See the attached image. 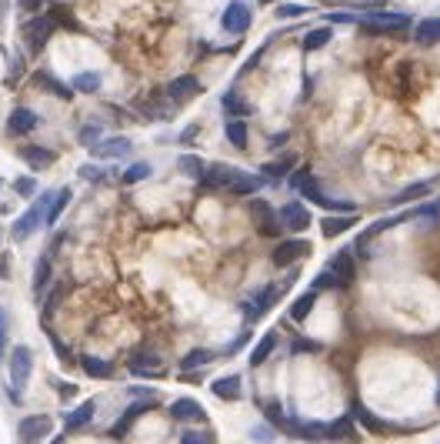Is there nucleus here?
Here are the masks:
<instances>
[{
	"mask_svg": "<svg viewBox=\"0 0 440 444\" xmlns=\"http://www.w3.org/2000/svg\"><path fill=\"white\" fill-rule=\"evenodd\" d=\"M10 394H14V401H17V391L27 385V378H30V371H34V354L27 344H17V348H10Z\"/></svg>",
	"mask_w": 440,
	"mask_h": 444,
	"instance_id": "obj_1",
	"label": "nucleus"
},
{
	"mask_svg": "<svg viewBox=\"0 0 440 444\" xmlns=\"http://www.w3.org/2000/svg\"><path fill=\"white\" fill-rule=\"evenodd\" d=\"M57 30V24L50 17H34L23 24V30H20V37L27 40V47H30V54H40L44 47H47V40H50V34Z\"/></svg>",
	"mask_w": 440,
	"mask_h": 444,
	"instance_id": "obj_2",
	"label": "nucleus"
},
{
	"mask_svg": "<svg viewBox=\"0 0 440 444\" xmlns=\"http://www.w3.org/2000/svg\"><path fill=\"white\" fill-rule=\"evenodd\" d=\"M50 197H54V194H44L40 201H34V207H30V211L20 214L17 221H14V231H10V234H14V241H27L30 234L37 231V224L44 221V214H47V204H50Z\"/></svg>",
	"mask_w": 440,
	"mask_h": 444,
	"instance_id": "obj_3",
	"label": "nucleus"
},
{
	"mask_svg": "<svg viewBox=\"0 0 440 444\" xmlns=\"http://www.w3.org/2000/svg\"><path fill=\"white\" fill-rule=\"evenodd\" d=\"M370 34H397V30H407L410 27V17L407 14H367L361 17Z\"/></svg>",
	"mask_w": 440,
	"mask_h": 444,
	"instance_id": "obj_4",
	"label": "nucleus"
},
{
	"mask_svg": "<svg viewBox=\"0 0 440 444\" xmlns=\"http://www.w3.org/2000/svg\"><path fill=\"white\" fill-rule=\"evenodd\" d=\"M250 20H254V14H250L247 3L244 0H230L227 7H224L220 24H224L227 34H244V30H250Z\"/></svg>",
	"mask_w": 440,
	"mask_h": 444,
	"instance_id": "obj_5",
	"label": "nucleus"
},
{
	"mask_svg": "<svg viewBox=\"0 0 440 444\" xmlns=\"http://www.w3.org/2000/svg\"><path fill=\"white\" fill-rule=\"evenodd\" d=\"M50 427H54V421H50V414H30V418H23L17 427L20 441L23 444H37L44 441L47 434H50Z\"/></svg>",
	"mask_w": 440,
	"mask_h": 444,
	"instance_id": "obj_6",
	"label": "nucleus"
},
{
	"mask_svg": "<svg viewBox=\"0 0 440 444\" xmlns=\"http://www.w3.org/2000/svg\"><path fill=\"white\" fill-rule=\"evenodd\" d=\"M131 137H104V140H94L90 144V154L104 157V160H114V157H127L131 154Z\"/></svg>",
	"mask_w": 440,
	"mask_h": 444,
	"instance_id": "obj_7",
	"label": "nucleus"
},
{
	"mask_svg": "<svg viewBox=\"0 0 440 444\" xmlns=\"http://www.w3.org/2000/svg\"><path fill=\"white\" fill-rule=\"evenodd\" d=\"M307 254H310V244L300 241V237H290V241H284V244H277V248H274V264H277V268H287L290 261L307 257Z\"/></svg>",
	"mask_w": 440,
	"mask_h": 444,
	"instance_id": "obj_8",
	"label": "nucleus"
},
{
	"mask_svg": "<svg viewBox=\"0 0 440 444\" xmlns=\"http://www.w3.org/2000/svg\"><path fill=\"white\" fill-rule=\"evenodd\" d=\"M284 431H290L300 441H327V425H321V421H297V418H290L284 425Z\"/></svg>",
	"mask_w": 440,
	"mask_h": 444,
	"instance_id": "obj_9",
	"label": "nucleus"
},
{
	"mask_svg": "<svg viewBox=\"0 0 440 444\" xmlns=\"http://www.w3.org/2000/svg\"><path fill=\"white\" fill-rule=\"evenodd\" d=\"M237 177V167H227V164H211L204 177H200V184L204 187H213V191H227L230 181Z\"/></svg>",
	"mask_w": 440,
	"mask_h": 444,
	"instance_id": "obj_10",
	"label": "nucleus"
},
{
	"mask_svg": "<svg viewBox=\"0 0 440 444\" xmlns=\"http://www.w3.org/2000/svg\"><path fill=\"white\" fill-rule=\"evenodd\" d=\"M280 224L290 228V231H304V228H310V214H307L300 201H290V204L280 207Z\"/></svg>",
	"mask_w": 440,
	"mask_h": 444,
	"instance_id": "obj_11",
	"label": "nucleus"
},
{
	"mask_svg": "<svg viewBox=\"0 0 440 444\" xmlns=\"http://www.w3.org/2000/svg\"><path fill=\"white\" fill-rule=\"evenodd\" d=\"M127 364H131L134 374L147 378V374H157V371H160V354H157V351H134Z\"/></svg>",
	"mask_w": 440,
	"mask_h": 444,
	"instance_id": "obj_12",
	"label": "nucleus"
},
{
	"mask_svg": "<svg viewBox=\"0 0 440 444\" xmlns=\"http://www.w3.org/2000/svg\"><path fill=\"white\" fill-rule=\"evenodd\" d=\"M167 94H171L173 104H180V100H191V97L200 94V80L193 77V74H184V77H177L167 87Z\"/></svg>",
	"mask_w": 440,
	"mask_h": 444,
	"instance_id": "obj_13",
	"label": "nucleus"
},
{
	"mask_svg": "<svg viewBox=\"0 0 440 444\" xmlns=\"http://www.w3.org/2000/svg\"><path fill=\"white\" fill-rule=\"evenodd\" d=\"M280 297V288L277 284H267V288L257 294V301L250 304V311H247V321H257V317H264L270 308H274V301Z\"/></svg>",
	"mask_w": 440,
	"mask_h": 444,
	"instance_id": "obj_14",
	"label": "nucleus"
},
{
	"mask_svg": "<svg viewBox=\"0 0 440 444\" xmlns=\"http://www.w3.org/2000/svg\"><path fill=\"white\" fill-rule=\"evenodd\" d=\"M151 407H153V398H144V401H137V405H131L127 411H124V418H120V421H117V425L111 427V434H114V438H120V434H124L127 427L134 425V421L140 418V414H147Z\"/></svg>",
	"mask_w": 440,
	"mask_h": 444,
	"instance_id": "obj_15",
	"label": "nucleus"
},
{
	"mask_svg": "<svg viewBox=\"0 0 440 444\" xmlns=\"http://www.w3.org/2000/svg\"><path fill=\"white\" fill-rule=\"evenodd\" d=\"M37 127V114L34 111H27V107H17L14 114H10V120H7V131L14 137H20V134H30Z\"/></svg>",
	"mask_w": 440,
	"mask_h": 444,
	"instance_id": "obj_16",
	"label": "nucleus"
},
{
	"mask_svg": "<svg viewBox=\"0 0 440 444\" xmlns=\"http://www.w3.org/2000/svg\"><path fill=\"white\" fill-rule=\"evenodd\" d=\"M211 394H217L220 401H237L240 398V374H224L211 385Z\"/></svg>",
	"mask_w": 440,
	"mask_h": 444,
	"instance_id": "obj_17",
	"label": "nucleus"
},
{
	"mask_svg": "<svg viewBox=\"0 0 440 444\" xmlns=\"http://www.w3.org/2000/svg\"><path fill=\"white\" fill-rule=\"evenodd\" d=\"M171 418L173 421H200L204 418V407L197 405L193 398H177L171 405Z\"/></svg>",
	"mask_w": 440,
	"mask_h": 444,
	"instance_id": "obj_18",
	"label": "nucleus"
},
{
	"mask_svg": "<svg viewBox=\"0 0 440 444\" xmlns=\"http://www.w3.org/2000/svg\"><path fill=\"white\" fill-rule=\"evenodd\" d=\"M20 157H23L30 167H37V171L54 164V151H50V147H40V144H23V147H20Z\"/></svg>",
	"mask_w": 440,
	"mask_h": 444,
	"instance_id": "obj_19",
	"label": "nucleus"
},
{
	"mask_svg": "<svg viewBox=\"0 0 440 444\" xmlns=\"http://www.w3.org/2000/svg\"><path fill=\"white\" fill-rule=\"evenodd\" d=\"M327 441H357V427L350 418H337L327 425Z\"/></svg>",
	"mask_w": 440,
	"mask_h": 444,
	"instance_id": "obj_20",
	"label": "nucleus"
},
{
	"mask_svg": "<svg viewBox=\"0 0 440 444\" xmlns=\"http://www.w3.org/2000/svg\"><path fill=\"white\" fill-rule=\"evenodd\" d=\"M274 348H277V331H264V337L257 341V348L250 351V364L260 367L264 361H267L270 354H274Z\"/></svg>",
	"mask_w": 440,
	"mask_h": 444,
	"instance_id": "obj_21",
	"label": "nucleus"
},
{
	"mask_svg": "<svg viewBox=\"0 0 440 444\" xmlns=\"http://www.w3.org/2000/svg\"><path fill=\"white\" fill-rule=\"evenodd\" d=\"M414 40L421 44V47H430V44H437L440 40V17H427L417 24V30H414Z\"/></svg>",
	"mask_w": 440,
	"mask_h": 444,
	"instance_id": "obj_22",
	"label": "nucleus"
},
{
	"mask_svg": "<svg viewBox=\"0 0 440 444\" xmlns=\"http://www.w3.org/2000/svg\"><path fill=\"white\" fill-rule=\"evenodd\" d=\"M67 204H70V191H67V187H60V191L50 197V204H47L44 224H47V228H54V224L60 221V214H64V207H67Z\"/></svg>",
	"mask_w": 440,
	"mask_h": 444,
	"instance_id": "obj_23",
	"label": "nucleus"
},
{
	"mask_svg": "<svg viewBox=\"0 0 440 444\" xmlns=\"http://www.w3.org/2000/svg\"><path fill=\"white\" fill-rule=\"evenodd\" d=\"M260 184H264V181H260L257 174H247V171H237V177L230 181V187H227V191H230V194H240V197H247V194L260 191Z\"/></svg>",
	"mask_w": 440,
	"mask_h": 444,
	"instance_id": "obj_24",
	"label": "nucleus"
},
{
	"mask_svg": "<svg viewBox=\"0 0 440 444\" xmlns=\"http://www.w3.org/2000/svg\"><path fill=\"white\" fill-rule=\"evenodd\" d=\"M80 367L94 378V381H104V378H111V371H114V364L111 361H104V358H94V354H84L80 358Z\"/></svg>",
	"mask_w": 440,
	"mask_h": 444,
	"instance_id": "obj_25",
	"label": "nucleus"
},
{
	"mask_svg": "<svg viewBox=\"0 0 440 444\" xmlns=\"http://www.w3.org/2000/svg\"><path fill=\"white\" fill-rule=\"evenodd\" d=\"M94 411H97V405L94 401H84L80 407H74V411H67V431H77V427H84V425H90V418H94Z\"/></svg>",
	"mask_w": 440,
	"mask_h": 444,
	"instance_id": "obj_26",
	"label": "nucleus"
},
{
	"mask_svg": "<svg viewBox=\"0 0 440 444\" xmlns=\"http://www.w3.org/2000/svg\"><path fill=\"white\" fill-rule=\"evenodd\" d=\"M317 294H321V290H307V294H300V297L290 304V321H304L307 314H310V308L317 304Z\"/></svg>",
	"mask_w": 440,
	"mask_h": 444,
	"instance_id": "obj_27",
	"label": "nucleus"
},
{
	"mask_svg": "<svg viewBox=\"0 0 440 444\" xmlns=\"http://www.w3.org/2000/svg\"><path fill=\"white\" fill-rule=\"evenodd\" d=\"M354 224H357V217H354V214H347V217H324V221H321L324 237H337V234H344L347 228H354Z\"/></svg>",
	"mask_w": 440,
	"mask_h": 444,
	"instance_id": "obj_28",
	"label": "nucleus"
},
{
	"mask_svg": "<svg viewBox=\"0 0 440 444\" xmlns=\"http://www.w3.org/2000/svg\"><path fill=\"white\" fill-rule=\"evenodd\" d=\"M50 257H54V254L47 251L37 261V268H34V294H44V288L50 284Z\"/></svg>",
	"mask_w": 440,
	"mask_h": 444,
	"instance_id": "obj_29",
	"label": "nucleus"
},
{
	"mask_svg": "<svg viewBox=\"0 0 440 444\" xmlns=\"http://www.w3.org/2000/svg\"><path fill=\"white\" fill-rule=\"evenodd\" d=\"M211 361H213V351H207V348L187 351V354H184V361H180V371H197V367L211 364Z\"/></svg>",
	"mask_w": 440,
	"mask_h": 444,
	"instance_id": "obj_30",
	"label": "nucleus"
},
{
	"mask_svg": "<svg viewBox=\"0 0 440 444\" xmlns=\"http://www.w3.org/2000/svg\"><path fill=\"white\" fill-rule=\"evenodd\" d=\"M330 270L341 277V284H347L354 277V261H350V251H337V257L330 261Z\"/></svg>",
	"mask_w": 440,
	"mask_h": 444,
	"instance_id": "obj_31",
	"label": "nucleus"
},
{
	"mask_svg": "<svg viewBox=\"0 0 440 444\" xmlns=\"http://www.w3.org/2000/svg\"><path fill=\"white\" fill-rule=\"evenodd\" d=\"M177 164H180V171H184V174H187V177H197V181L204 177V171H207V164H204V160H200L197 154H184L180 160H177Z\"/></svg>",
	"mask_w": 440,
	"mask_h": 444,
	"instance_id": "obj_32",
	"label": "nucleus"
},
{
	"mask_svg": "<svg viewBox=\"0 0 440 444\" xmlns=\"http://www.w3.org/2000/svg\"><path fill=\"white\" fill-rule=\"evenodd\" d=\"M427 194H430V181H421V184L403 187V191L394 197V204H407V201H417V197H427Z\"/></svg>",
	"mask_w": 440,
	"mask_h": 444,
	"instance_id": "obj_33",
	"label": "nucleus"
},
{
	"mask_svg": "<svg viewBox=\"0 0 440 444\" xmlns=\"http://www.w3.org/2000/svg\"><path fill=\"white\" fill-rule=\"evenodd\" d=\"M227 140L233 147H247V124L244 120H227Z\"/></svg>",
	"mask_w": 440,
	"mask_h": 444,
	"instance_id": "obj_34",
	"label": "nucleus"
},
{
	"mask_svg": "<svg viewBox=\"0 0 440 444\" xmlns=\"http://www.w3.org/2000/svg\"><path fill=\"white\" fill-rule=\"evenodd\" d=\"M330 37H334V30H330V27H317V30H310V34L304 37V50H317V47H324Z\"/></svg>",
	"mask_w": 440,
	"mask_h": 444,
	"instance_id": "obj_35",
	"label": "nucleus"
},
{
	"mask_svg": "<svg viewBox=\"0 0 440 444\" xmlns=\"http://www.w3.org/2000/svg\"><path fill=\"white\" fill-rule=\"evenodd\" d=\"M97 84H100V77H97V74H90V71H87V74H77V77L70 80V87H74V91H80V94H94Z\"/></svg>",
	"mask_w": 440,
	"mask_h": 444,
	"instance_id": "obj_36",
	"label": "nucleus"
},
{
	"mask_svg": "<svg viewBox=\"0 0 440 444\" xmlns=\"http://www.w3.org/2000/svg\"><path fill=\"white\" fill-rule=\"evenodd\" d=\"M354 411H357V421H361L367 431H377V434H381V431H387V425H383V421H377V418H374L364 405H354Z\"/></svg>",
	"mask_w": 440,
	"mask_h": 444,
	"instance_id": "obj_37",
	"label": "nucleus"
},
{
	"mask_svg": "<svg viewBox=\"0 0 440 444\" xmlns=\"http://www.w3.org/2000/svg\"><path fill=\"white\" fill-rule=\"evenodd\" d=\"M294 171V157H280V160H270V164H264V174L270 177H284Z\"/></svg>",
	"mask_w": 440,
	"mask_h": 444,
	"instance_id": "obj_38",
	"label": "nucleus"
},
{
	"mask_svg": "<svg viewBox=\"0 0 440 444\" xmlns=\"http://www.w3.org/2000/svg\"><path fill=\"white\" fill-rule=\"evenodd\" d=\"M50 20L60 24V27H67V30H77V24L70 20V14H67V7H64V3H54V7H50Z\"/></svg>",
	"mask_w": 440,
	"mask_h": 444,
	"instance_id": "obj_39",
	"label": "nucleus"
},
{
	"mask_svg": "<svg viewBox=\"0 0 440 444\" xmlns=\"http://www.w3.org/2000/svg\"><path fill=\"white\" fill-rule=\"evenodd\" d=\"M144 177H151V164H131V167L124 171V184H137V181H144Z\"/></svg>",
	"mask_w": 440,
	"mask_h": 444,
	"instance_id": "obj_40",
	"label": "nucleus"
},
{
	"mask_svg": "<svg viewBox=\"0 0 440 444\" xmlns=\"http://www.w3.org/2000/svg\"><path fill=\"white\" fill-rule=\"evenodd\" d=\"M327 288H341V277H337L330 268L321 270V274H317V281H314V290H327Z\"/></svg>",
	"mask_w": 440,
	"mask_h": 444,
	"instance_id": "obj_41",
	"label": "nucleus"
},
{
	"mask_svg": "<svg viewBox=\"0 0 440 444\" xmlns=\"http://www.w3.org/2000/svg\"><path fill=\"white\" fill-rule=\"evenodd\" d=\"M260 407H264V414H267V421L270 425H287V421H284V414H280V405H277V401H260Z\"/></svg>",
	"mask_w": 440,
	"mask_h": 444,
	"instance_id": "obj_42",
	"label": "nucleus"
},
{
	"mask_svg": "<svg viewBox=\"0 0 440 444\" xmlns=\"http://www.w3.org/2000/svg\"><path fill=\"white\" fill-rule=\"evenodd\" d=\"M224 107H227L230 114H240V117L250 114V107H247V104H244V100H240L237 94H227V97H224Z\"/></svg>",
	"mask_w": 440,
	"mask_h": 444,
	"instance_id": "obj_43",
	"label": "nucleus"
},
{
	"mask_svg": "<svg viewBox=\"0 0 440 444\" xmlns=\"http://www.w3.org/2000/svg\"><path fill=\"white\" fill-rule=\"evenodd\" d=\"M47 341L54 344V351H57V354H60V361H64V364H77V358H74V354H70V351H67V348H64V344H60V337H57V334H54V331L47 334Z\"/></svg>",
	"mask_w": 440,
	"mask_h": 444,
	"instance_id": "obj_44",
	"label": "nucleus"
},
{
	"mask_svg": "<svg viewBox=\"0 0 440 444\" xmlns=\"http://www.w3.org/2000/svg\"><path fill=\"white\" fill-rule=\"evenodd\" d=\"M37 80H40V87H47V91H57L60 97H70V91H67V87H60L57 77H50V74H37Z\"/></svg>",
	"mask_w": 440,
	"mask_h": 444,
	"instance_id": "obj_45",
	"label": "nucleus"
},
{
	"mask_svg": "<svg viewBox=\"0 0 440 444\" xmlns=\"http://www.w3.org/2000/svg\"><path fill=\"white\" fill-rule=\"evenodd\" d=\"M14 191H17L20 197H30V194L37 191V184H34V177H17V181H14Z\"/></svg>",
	"mask_w": 440,
	"mask_h": 444,
	"instance_id": "obj_46",
	"label": "nucleus"
},
{
	"mask_svg": "<svg viewBox=\"0 0 440 444\" xmlns=\"http://www.w3.org/2000/svg\"><path fill=\"white\" fill-rule=\"evenodd\" d=\"M180 444H211V434H200V431H184Z\"/></svg>",
	"mask_w": 440,
	"mask_h": 444,
	"instance_id": "obj_47",
	"label": "nucleus"
},
{
	"mask_svg": "<svg viewBox=\"0 0 440 444\" xmlns=\"http://www.w3.org/2000/svg\"><path fill=\"white\" fill-rule=\"evenodd\" d=\"M80 177H84V181H104V177H107V171H104V167H90V164H87V167H80Z\"/></svg>",
	"mask_w": 440,
	"mask_h": 444,
	"instance_id": "obj_48",
	"label": "nucleus"
},
{
	"mask_svg": "<svg viewBox=\"0 0 440 444\" xmlns=\"http://www.w3.org/2000/svg\"><path fill=\"white\" fill-rule=\"evenodd\" d=\"M300 14H304V7H300V3H290V7H277V17H280V20L300 17Z\"/></svg>",
	"mask_w": 440,
	"mask_h": 444,
	"instance_id": "obj_49",
	"label": "nucleus"
},
{
	"mask_svg": "<svg viewBox=\"0 0 440 444\" xmlns=\"http://www.w3.org/2000/svg\"><path fill=\"white\" fill-rule=\"evenodd\" d=\"M3 351H7V311L0 308V361H3Z\"/></svg>",
	"mask_w": 440,
	"mask_h": 444,
	"instance_id": "obj_50",
	"label": "nucleus"
},
{
	"mask_svg": "<svg viewBox=\"0 0 440 444\" xmlns=\"http://www.w3.org/2000/svg\"><path fill=\"white\" fill-rule=\"evenodd\" d=\"M417 217H430V221H440V201H434V204H427V207H421V211H414Z\"/></svg>",
	"mask_w": 440,
	"mask_h": 444,
	"instance_id": "obj_51",
	"label": "nucleus"
},
{
	"mask_svg": "<svg viewBox=\"0 0 440 444\" xmlns=\"http://www.w3.org/2000/svg\"><path fill=\"white\" fill-rule=\"evenodd\" d=\"M294 354H300V351H310V354H317V351H321V344H317V341H304V337H300V341H294Z\"/></svg>",
	"mask_w": 440,
	"mask_h": 444,
	"instance_id": "obj_52",
	"label": "nucleus"
},
{
	"mask_svg": "<svg viewBox=\"0 0 440 444\" xmlns=\"http://www.w3.org/2000/svg\"><path fill=\"white\" fill-rule=\"evenodd\" d=\"M327 20H330V24H357V17H354V14H344V10L327 14Z\"/></svg>",
	"mask_w": 440,
	"mask_h": 444,
	"instance_id": "obj_53",
	"label": "nucleus"
},
{
	"mask_svg": "<svg viewBox=\"0 0 440 444\" xmlns=\"http://www.w3.org/2000/svg\"><path fill=\"white\" fill-rule=\"evenodd\" d=\"M254 438H260L264 444H270L274 441V431H270V427H254Z\"/></svg>",
	"mask_w": 440,
	"mask_h": 444,
	"instance_id": "obj_54",
	"label": "nucleus"
},
{
	"mask_svg": "<svg viewBox=\"0 0 440 444\" xmlns=\"http://www.w3.org/2000/svg\"><path fill=\"white\" fill-rule=\"evenodd\" d=\"M44 3H47V0H20V10H30V14H34V10H40Z\"/></svg>",
	"mask_w": 440,
	"mask_h": 444,
	"instance_id": "obj_55",
	"label": "nucleus"
},
{
	"mask_svg": "<svg viewBox=\"0 0 440 444\" xmlns=\"http://www.w3.org/2000/svg\"><path fill=\"white\" fill-rule=\"evenodd\" d=\"M100 134V131H97V127H84V131H80V140H84V144H94V137Z\"/></svg>",
	"mask_w": 440,
	"mask_h": 444,
	"instance_id": "obj_56",
	"label": "nucleus"
},
{
	"mask_svg": "<svg viewBox=\"0 0 440 444\" xmlns=\"http://www.w3.org/2000/svg\"><path fill=\"white\" fill-rule=\"evenodd\" d=\"M131 394H134V398H153V391L151 387H144V385H134L131 387Z\"/></svg>",
	"mask_w": 440,
	"mask_h": 444,
	"instance_id": "obj_57",
	"label": "nucleus"
},
{
	"mask_svg": "<svg viewBox=\"0 0 440 444\" xmlns=\"http://www.w3.org/2000/svg\"><path fill=\"white\" fill-rule=\"evenodd\" d=\"M60 394L64 398H74V385H60Z\"/></svg>",
	"mask_w": 440,
	"mask_h": 444,
	"instance_id": "obj_58",
	"label": "nucleus"
},
{
	"mask_svg": "<svg viewBox=\"0 0 440 444\" xmlns=\"http://www.w3.org/2000/svg\"><path fill=\"white\" fill-rule=\"evenodd\" d=\"M260 3H277V0H260Z\"/></svg>",
	"mask_w": 440,
	"mask_h": 444,
	"instance_id": "obj_59",
	"label": "nucleus"
},
{
	"mask_svg": "<svg viewBox=\"0 0 440 444\" xmlns=\"http://www.w3.org/2000/svg\"><path fill=\"white\" fill-rule=\"evenodd\" d=\"M437 401H440V391H437Z\"/></svg>",
	"mask_w": 440,
	"mask_h": 444,
	"instance_id": "obj_60",
	"label": "nucleus"
}]
</instances>
